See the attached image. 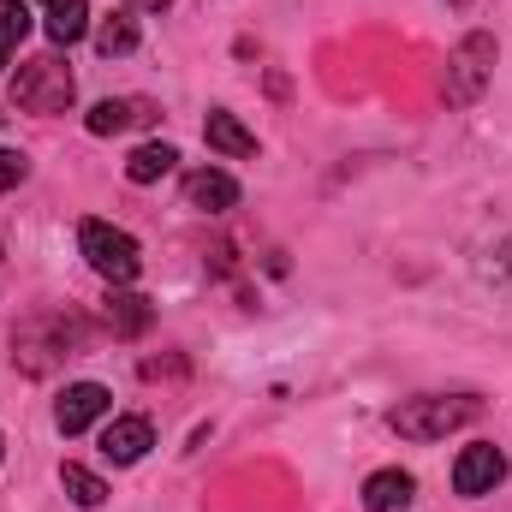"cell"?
<instances>
[{"instance_id":"11","label":"cell","mask_w":512,"mask_h":512,"mask_svg":"<svg viewBox=\"0 0 512 512\" xmlns=\"http://www.w3.org/2000/svg\"><path fill=\"white\" fill-rule=\"evenodd\" d=\"M149 322H155L149 298H143V292H126V286H114V298H108V328H114L120 340H137V334H149Z\"/></svg>"},{"instance_id":"1","label":"cell","mask_w":512,"mask_h":512,"mask_svg":"<svg viewBox=\"0 0 512 512\" xmlns=\"http://www.w3.org/2000/svg\"><path fill=\"white\" fill-rule=\"evenodd\" d=\"M483 417V399L471 393H429V399H405L387 411V429L405 435V441H447L453 429L477 423Z\"/></svg>"},{"instance_id":"10","label":"cell","mask_w":512,"mask_h":512,"mask_svg":"<svg viewBox=\"0 0 512 512\" xmlns=\"http://www.w3.org/2000/svg\"><path fill=\"white\" fill-rule=\"evenodd\" d=\"M185 203H191V209H203V215H221V209H233V203H239V185H233L221 167H197V173L185 179Z\"/></svg>"},{"instance_id":"18","label":"cell","mask_w":512,"mask_h":512,"mask_svg":"<svg viewBox=\"0 0 512 512\" xmlns=\"http://www.w3.org/2000/svg\"><path fill=\"white\" fill-rule=\"evenodd\" d=\"M30 36V6L24 0H0V66L12 60V48Z\"/></svg>"},{"instance_id":"17","label":"cell","mask_w":512,"mask_h":512,"mask_svg":"<svg viewBox=\"0 0 512 512\" xmlns=\"http://www.w3.org/2000/svg\"><path fill=\"white\" fill-rule=\"evenodd\" d=\"M60 483H66V495H72L78 507H102V501H108V483H102L96 471H84V465H60Z\"/></svg>"},{"instance_id":"13","label":"cell","mask_w":512,"mask_h":512,"mask_svg":"<svg viewBox=\"0 0 512 512\" xmlns=\"http://www.w3.org/2000/svg\"><path fill=\"white\" fill-rule=\"evenodd\" d=\"M203 137H209V149H221V155H233V161H245V155H256V137L245 126H239V114H209L203 120Z\"/></svg>"},{"instance_id":"5","label":"cell","mask_w":512,"mask_h":512,"mask_svg":"<svg viewBox=\"0 0 512 512\" xmlns=\"http://www.w3.org/2000/svg\"><path fill=\"white\" fill-rule=\"evenodd\" d=\"M72 340H78L72 322H60V316H36V322H24V328L12 334V358H18L30 376H48V364H54L60 352H72Z\"/></svg>"},{"instance_id":"19","label":"cell","mask_w":512,"mask_h":512,"mask_svg":"<svg viewBox=\"0 0 512 512\" xmlns=\"http://www.w3.org/2000/svg\"><path fill=\"white\" fill-rule=\"evenodd\" d=\"M30 179V161L18 155V149H0V191H12V185H24Z\"/></svg>"},{"instance_id":"4","label":"cell","mask_w":512,"mask_h":512,"mask_svg":"<svg viewBox=\"0 0 512 512\" xmlns=\"http://www.w3.org/2000/svg\"><path fill=\"white\" fill-rule=\"evenodd\" d=\"M489 66H495V36L489 30H471L459 48H453V60H447V102L453 108H471L477 96H483V84H489Z\"/></svg>"},{"instance_id":"8","label":"cell","mask_w":512,"mask_h":512,"mask_svg":"<svg viewBox=\"0 0 512 512\" xmlns=\"http://www.w3.org/2000/svg\"><path fill=\"white\" fill-rule=\"evenodd\" d=\"M84 126H90V137H114V131H131V126H155V102H143V96H108V102H96V108L84 114Z\"/></svg>"},{"instance_id":"2","label":"cell","mask_w":512,"mask_h":512,"mask_svg":"<svg viewBox=\"0 0 512 512\" xmlns=\"http://www.w3.org/2000/svg\"><path fill=\"white\" fill-rule=\"evenodd\" d=\"M72 96H78V84H72V72H66L60 54H36V60H24L18 78H12V102L30 108V114H66Z\"/></svg>"},{"instance_id":"7","label":"cell","mask_w":512,"mask_h":512,"mask_svg":"<svg viewBox=\"0 0 512 512\" xmlns=\"http://www.w3.org/2000/svg\"><path fill=\"white\" fill-rule=\"evenodd\" d=\"M108 387L102 382H72L60 399H54V423H60V435H84L90 423H102L108 417Z\"/></svg>"},{"instance_id":"22","label":"cell","mask_w":512,"mask_h":512,"mask_svg":"<svg viewBox=\"0 0 512 512\" xmlns=\"http://www.w3.org/2000/svg\"><path fill=\"white\" fill-rule=\"evenodd\" d=\"M453 6H465V0H453Z\"/></svg>"},{"instance_id":"16","label":"cell","mask_w":512,"mask_h":512,"mask_svg":"<svg viewBox=\"0 0 512 512\" xmlns=\"http://www.w3.org/2000/svg\"><path fill=\"white\" fill-rule=\"evenodd\" d=\"M96 48H102L108 60H114V54H131V48H137V18H131V12L102 18V24H96Z\"/></svg>"},{"instance_id":"21","label":"cell","mask_w":512,"mask_h":512,"mask_svg":"<svg viewBox=\"0 0 512 512\" xmlns=\"http://www.w3.org/2000/svg\"><path fill=\"white\" fill-rule=\"evenodd\" d=\"M0 459H6V441H0Z\"/></svg>"},{"instance_id":"9","label":"cell","mask_w":512,"mask_h":512,"mask_svg":"<svg viewBox=\"0 0 512 512\" xmlns=\"http://www.w3.org/2000/svg\"><path fill=\"white\" fill-rule=\"evenodd\" d=\"M149 447H155L149 417H114V423L102 429V459H108V465H137Z\"/></svg>"},{"instance_id":"12","label":"cell","mask_w":512,"mask_h":512,"mask_svg":"<svg viewBox=\"0 0 512 512\" xmlns=\"http://www.w3.org/2000/svg\"><path fill=\"white\" fill-rule=\"evenodd\" d=\"M179 167V149L173 143H143V149H131L126 155V179L131 185H155V179H167Z\"/></svg>"},{"instance_id":"14","label":"cell","mask_w":512,"mask_h":512,"mask_svg":"<svg viewBox=\"0 0 512 512\" xmlns=\"http://www.w3.org/2000/svg\"><path fill=\"white\" fill-rule=\"evenodd\" d=\"M90 30V0H48V42L72 48Z\"/></svg>"},{"instance_id":"20","label":"cell","mask_w":512,"mask_h":512,"mask_svg":"<svg viewBox=\"0 0 512 512\" xmlns=\"http://www.w3.org/2000/svg\"><path fill=\"white\" fill-rule=\"evenodd\" d=\"M126 6H137V12H161L167 0H126Z\"/></svg>"},{"instance_id":"3","label":"cell","mask_w":512,"mask_h":512,"mask_svg":"<svg viewBox=\"0 0 512 512\" xmlns=\"http://www.w3.org/2000/svg\"><path fill=\"white\" fill-rule=\"evenodd\" d=\"M78 245H84L90 268H96L108 286H131V280H137V268H143L137 239L120 233V227H108V221H84V227H78Z\"/></svg>"},{"instance_id":"15","label":"cell","mask_w":512,"mask_h":512,"mask_svg":"<svg viewBox=\"0 0 512 512\" xmlns=\"http://www.w3.org/2000/svg\"><path fill=\"white\" fill-rule=\"evenodd\" d=\"M411 489H417V483H411L405 471H376V477L364 483V507L370 512H393V507L411 501Z\"/></svg>"},{"instance_id":"6","label":"cell","mask_w":512,"mask_h":512,"mask_svg":"<svg viewBox=\"0 0 512 512\" xmlns=\"http://www.w3.org/2000/svg\"><path fill=\"white\" fill-rule=\"evenodd\" d=\"M507 477V453L495 441H477L453 459V489L459 495H495V483Z\"/></svg>"}]
</instances>
